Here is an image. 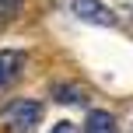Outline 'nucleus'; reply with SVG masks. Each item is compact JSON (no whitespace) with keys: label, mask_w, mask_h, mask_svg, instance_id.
Segmentation results:
<instances>
[{"label":"nucleus","mask_w":133,"mask_h":133,"mask_svg":"<svg viewBox=\"0 0 133 133\" xmlns=\"http://www.w3.org/2000/svg\"><path fill=\"white\" fill-rule=\"evenodd\" d=\"M4 119H7L11 130L28 133L35 123L42 119V105H39V102H28V98H18V102H11V105L4 109Z\"/></svg>","instance_id":"1"},{"label":"nucleus","mask_w":133,"mask_h":133,"mask_svg":"<svg viewBox=\"0 0 133 133\" xmlns=\"http://www.w3.org/2000/svg\"><path fill=\"white\" fill-rule=\"evenodd\" d=\"M74 14H77L81 21H91V25H105V28L116 25V14L109 11L102 0H74Z\"/></svg>","instance_id":"2"},{"label":"nucleus","mask_w":133,"mask_h":133,"mask_svg":"<svg viewBox=\"0 0 133 133\" xmlns=\"http://www.w3.org/2000/svg\"><path fill=\"white\" fill-rule=\"evenodd\" d=\"M21 63H25V56H21V53L4 49V53H0V84H11V81L21 74Z\"/></svg>","instance_id":"3"},{"label":"nucleus","mask_w":133,"mask_h":133,"mask_svg":"<svg viewBox=\"0 0 133 133\" xmlns=\"http://www.w3.org/2000/svg\"><path fill=\"white\" fill-rule=\"evenodd\" d=\"M84 133H116L112 112H105V109H91V112H88V123H84Z\"/></svg>","instance_id":"4"},{"label":"nucleus","mask_w":133,"mask_h":133,"mask_svg":"<svg viewBox=\"0 0 133 133\" xmlns=\"http://www.w3.org/2000/svg\"><path fill=\"white\" fill-rule=\"evenodd\" d=\"M53 98L56 102H70V105H77V102H84V95H81V88L77 84H53Z\"/></svg>","instance_id":"5"},{"label":"nucleus","mask_w":133,"mask_h":133,"mask_svg":"<svg viewBox=\"0 0 133 133\" xmlns=\"http://www.w3.org/2000/svg\"><path fill=\"white\" fill-rule=\"evenodd\" d=\"M21 7H25V0H0V25L14 21L21 14Z\"/></svg>","instance_id":"6"},{"label":"nucleus","mask_w":133,"mask_h":133,"mask_svg":"<svg viewBox=\"0 0 133 133\" xmlns=\"http://www.w3.org/2000/svg\"><path fill=\"white\" fill-rule=\"evenodd\" d=\"M49 133H77V126H74V123H56Z\"/></svg>","instance_id":"7"}]
</instances>
